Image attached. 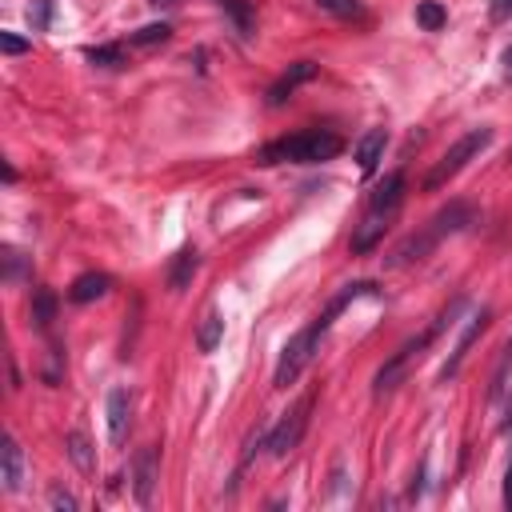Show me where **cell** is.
Instances as JSON below:
<instances>
[{
  "label": "cell",
  "instance_id": "44dd1931",
  "mask_svg": "<svg viewBox=\"0 0 512 512\" xmlns=\"http://www.w3.org/2000/svg\"><path fill=\"white\" fill-rule=\"evenodd\" d=\"M216 4H220V8L232 16L236 32L248 40V36H252V28H256V20H252V4H248V0H216Z\"/></svg>",
  "mask_w": 512,
  "mask_h": 512
},
{
  "label": "cell",
  "instance_id": "484cf974",
  "mask_svg": "<svg viewBox=\"0 0 512 512\" xmlns=\"http://www.w3.org/2000/svg\"><path fill=\"white\" fill-rule=\"evenodd\" d=\"M48 508H56V512H76V496L64 492L60 484H52V488H48Z\"/></svg>",
  "mask_w": 512,
  "mask_h": 512
},
{
  "label": "cell",
  "instance_id": "f546056e",
  "mask_svg": "<svg viewBox=\"0 0 512 512\" xmlns=\"http://www.w3.org/2000/svg\"><path fill=\"white\" fill-rule=\"evenodd\" d=\"M500 500H504V508L512 512V464H508V472H504V496H500Z\"/></svg>",
  "mask_w": 512,
  "mask_h": 512
},
{
  "label": "cell",
  "instance_id": "2e32d148",
  "mask_svg": "<svg viewBox=\"0 0 512 512\" xmlns=\"http://www.w3.org/2000/svg\"><path fill=\"white\" fill-rule=\"evenodd\" d=\"M196 268H200V252H196V248H180V252L172 256V268H168V288H172V292H184V288L192 284Z\"/></svg>",
  "mask_w": 512,
  "mask_h": 512
},
{
  "label": "cell",
  "instance_id": "4dcf8cb0",
  "mask_svg": "<svg viewBox=\"0 0 512 512\" xmlns=\"http://www.w3.org/2000/svg\"><path fill=\"white\" fill-rule=\"evenodd\" d=\"M500 64H504V80H512V44L504 48V56H500Z\"/></svg>",
  "mask_w": 512,
  "mask_h": 512
},
{
  "label": "cell",
  "instance_id": "4fadbf2b",
  "mask_svg": "<svg viewBox=\"0 0 512 512\" xmlns=\"http://www.w3.org/2000/svg\"><path fill=\"white\" fill-rule=\"evenodd\" d=\"M0 480H4V492H20V484H24V452L12 432L0 444Z\"/></svg>",
  "mask_w": 512,
  "mask_h": 512
},
{
  "label": "cell",
  "instance_id": "7402d4cb",
  "mask_svg": "<svg viewBox=\"0 0 512 512\" xmlns=\"http://www.w3.org/2000/svg\"><path fill=\"white\" fill-rule=\"evenodd\" d=\"M84 56H88L96 68H124V64H128L124 44H100V48H88Z\"/></svg>",
  "mask_w": 512,
  "mask_h": 512
},
{
  "label": "cell",
  "instance_id": "8fae6325",
  "mask_svg": "<svg viewBox=\"0 0 512 512\" xmlns=\"http://www.w3.org/2000/svg\"><path fill=\"white\" fill-rule=\"evenodd\" d=\"M104 412H108V440L112 444H124V436L132 428V400H128V392L124 388H112Z\"/></svg>",
  "mask_w": 512,
  "mask_h": 512
},
{
  "label": "cell",
  "instance_id": "d4e9b609",
  "mask_svg": "<svg viewBox=\"0 0 512 512\" xmlns=\"http://www.w3.org/2000/svg\"><path fill=\"white\" fill-rule=\"evenodd\" d=\"M48 16H52V0H32V8H28L32 32H44V28H48Z\"/></svg>",
  "mask_w": 512,
  "mask_h": 512
},
{
  "label": "cell",
  "instance_id": "9c48e42d",
  "mask_svg": "<svg viewBox=\"0 0 512 512\" xmlns=\"http://www.w3.org/2000/svg\"><path fill=\"white\" fill-rule=\"evenodd\" d=\"M156 480H160V448L148 444V448H140L136 460H132V496H136V504H152Z\"/></svg>",
  "mask_w": 512,
  "mask_h": 512
},
{
  "label": "cell",
  "instance_id": "ffe728a7",
  "mask_svg": "<svg viewBox=\"0 0 512 512\" xmlns=\"http://www.w3.org/2000/svg\"><path fill=\"white\" fill-rule=\"evenodd\" d=\"M416 24H420L424 32H440V28L448 24V8H444L440 0H420V4H416Z\"/></svg>",
  "mask_w": 512,
  "mask_h": 512
},
{
  "label": "cell",
  "instance_id": "ac0fdd59",
  "mask_svg": "<svg viewBox=\"0 0 512 512\" xmlns=\"http://www.w3.org/2000/svg\"><path fill=\"white\" fill-rule=\"evenodd\" d=\"M52 320H56V292H52V288H36V292H32V324H36L40 332H48Z\"/></svg>",
  "mask_w": 512,
  "mask_h": 512
},
{
  "label": "cell",
  "instance_id": "7c38bea8",
  "mask_svg": "<svg viewBox=\"0 0 512 512\" xmlns=\"http://www.w3.org/2000/svg\"><path fill=\"white\" fill-rule=\"evenodd\" d=\"M384 148H388V132L384 128H368L360 140H356V164H360V176H372L384 160Z\"/></svg>",
  "mask_w": 512,
  "mask_h": 512
},
{
  "label": "cell",
  "instance_id": "f1b7e54d",
  "mask_svg": "<svg viewBox=\"0 0 512 512\" xmlns=\"http://www.w3.org/2000/svg\"><path fill=\"white\" fill-rule=\"evenodd\" d=\"M488 16H492L496 24H504V20H512V0H492V8H488Z\"/></svg>",
  "mask_w": 512,
  "mask_h": 512
},
{
  "label": "cell",
  "instance_id": "ba28073f",
  "mask_svg": "<svg viewBox=\"0 0 512 512\" xmlns=\"http://www.w3.org/2000/svg\"><path fill=\"white\" fill-rule=\"evenodd\" d=\"M488 320H492V308H488V304H480V308H472V312H468V320H464V328H460V336H456V348L448 352V360H444V368H440V384H448V380L460 372V364H464L468 348H472V344H476V336L488 328Z\"/></svg>",
  "mask_w": 512,
  "mask_h": 512
},
{
  "label": "cell",
  "instance_id": "1f68e13d",
  "mask_svg": "<svg viewBox=\"0 0 512 512\" xmlns=\"http://www.w3.org/2000/svg\"><path fill=\"white\" fill-rule=\"evenodd\" d=\"M156 4H176V0H156Z\"/></svg>",
  "mask_w": 512,
  "mask_h": 512
},
{
  "label": "cell",
  "instance_id": "603a6c76",
  "mask_svg": "<svg viewBox=\"0 0 512 512\" xmlns=\"http://www.w3.org/2000/svg\"><path fill=\"white\" fill-rule=\"evenodd\" d=\"M320 12L336 16V20H364V4L360 0H312Z\"/></svg>",
  "mask_w": 512,
  "mask_h": 512
},
{
  "label": "cell",
  "instance_id": "52a82bcc",
  "mask_svg": "<svg viewBox=\"0 0 512 512\" xmlns=\"http://www.w3.org/2000/svg\"><path fill=\"white\" fill-rule=\"evenodd\" d=\"M312 404H316V392H304V396L268 428V456L284 460L288 452L300 448V440H304V432H308V420H312Z\"/></svg>",
  "mask_w": 512,
  "mask_h": 512
},
{
  "label": "cell",
  "instance_id": "8992f818",
  "mask_svg": "<svg viewBox=\"0 0 512 512\" xmlns=\"http://www.w3.org/2000/svg\"><path fill=\"white\" fill-rule=\"evenodd\" d=\"M488 144H492V128H488V124H480V128L464 132V136H460V140H456V144H452V148L432 164V172L424 176V192H440V188H444L452 176H460V172L468 168V160H476Z\"/></svg>",
  "mask_w": 512,
  "mask_h": 512
},
{
  "label": "cell",
  "instance_id": "e0dca14e",
  "mask_svg": "<svg viewBox=\"0 0 512 512\" xmlns=\"http://www.w3.org/2000/svg\"><path fill=\"white\" fill-rule=\"evenodd\" d=\"M64 448H68V456H72V464L80 468V472H92L96 468V448H92V440L84 436V432H68L64 436Z\"/></svg>",
  "mask_w": 512,
  "mask_h": 512
},
{
  "label": "cell",
  "instance_id": "cb8c5ba5",
  "mask_svg": "<svg viewBox=\"0 0 512 512\" xmlns=\"http://www.w3.org/2000/svg\"><path fill=\"white\" fill-rule=\"evenodd\" d=\"M172 36V24H144V28H136L132 32V44H140V48H152V44H164Z\"/></svg>",
  "mask_w": 512,
  "mask_h": 512
},
{
  "label": "cell",
  "instance_id": "9a60e30c",
  "mask_svg": "<svg viewBox=\"0 0 512 512\" xmlns=\"http://www.w3.org/2000/svg\"><path fill=\"white\" fill-rule=\"evenodd\" d=\"M28 272H32V260H28L20 248L4 244V248H0V280H4L8 288H16V284L28 280Z\"/></svg>",
  "mask_w": 512,
  "mask_h": 512
},
{
  "label": "cell",
  "instance_id": "5bb4252c",
  "mask_svg": "<svg viewBox=\"0 0 512 512\" xmlns=\"http://www.w3.org/2000/svg\"><path fill=\"white\" fill-rule=\"evenodd\" d=\"M108 288H112V276H108V272H80V276L68 284V300H72V304H92V300L108 296Z\"/></svg>",
  "mask_w": 512,
  "mask_h": 512
},
{
  "label": "cell",
  "instance_id": "277c9868",
  "mask_svg": "<svg viewBox=\"0 0 512 512\" xmlns=\"http://www.w3.org/2000/svg\"><path fill=\"white\" fill-rule=\"evenodd\" d=\"M400 204H404V172H388V176L368 192L364 216H360V224H356V232H352V252H356V256L372 252V248L384 240V232H388V224L396 220Z\"/></svg>",
  "mask_w": 512,
  "mask_h": 512
},
{
  "label": "cell",
  "instance_id": "30bf717a",
  "mask_svg": "<svg viewBox=\"0 0 512 512\" xmlns=\"http://www.w3.org/2000/svg\"><path fill=\"white\" fill-rule=\"evenodd\" d=\"M316 72H320V68H316L312 60H296V64H288V68H284V72H280V76L268 84L264 104H268V108H280V104H284V100H288V96H292L300 84L316 80Z\"/></svg>",
  "mask_w": 512,
  "mask_h": 512
},
{
  "label": "cell",
  "instance_id": "3957f363",
  "mask_svg": "<svg viewBox=\"0 0 512 512\" xmlns=\"http://www.w3.org/2000/svg\"><path fill=\"white\" fill-rule=\"evenodd\" d=\"M340 152H344V140L332 128H304V132L268 140L256 152V164H264V168H276V164H324V160H336Z\"/></svg>",
  "mask_w": 512,
  "mask_h": 512
},
{
  "label": "cell",
  "instance_id": "83f0119b",
  "mask_svg": "<svg viewBox=\"0 0 512 512\" xmlns=\"http://www.w3.org/2000/svg\"><path fill=\"white\" fill-rule=\"evenodd\" d=\"M0 48H4V56H20V52L32 48V40H24V36H16V32H0Z\"/></svg>",
  "mask_w": 512,
  "mask_h": 512
},
{
  "label": "cell",
  "instance_id": "4316f807",
  "mask_svg": "<svg viewBox=\"0 0 512 512\" xmlns=\"http://www.w3.org/2000/svg\"><path fill=\"white\" fill-rule=\"evenodd\" d=\"M508 368H512V336H508V344H504V356H500V368H496V376H492V400L504 392V376H508Z\"/></svg>",
  "mask_w": 512,
  "mask_h": 512
},
{
  "label": "cell",
  "instance_id": "5b68a950",
  "mask_svg": "<svg viewBox=\"0 0 512 512\" xmlns=\"http://www.w3.org/2000/svg\"><path fill=\"white\" fill-rule=\"evenodd\" d=\"M460 308H464V296H456V300H452V304H448V308H444V312H440V316H436V320H432V324H428L420 336L404 340V344H400V348H396V352H392V356L380 364V372L372 376V396H388V392H392V388H396V384L408 376L412 360H420V352H424V348H428V344H432V340H436V336H440V332L452 324V316H456Z\"/></svg>",
  "mask_w": 512,
  "mask_h": 512
},
{
  "label": "cell",
  "instance_id": "7a4b0ae2",
  "mask_svg": "<svg viewBox=\"0 0 512 512\" xmlns=\"http://www.w3.org/2000/svg\"><path fill=\"white\" fill-rule=\"evenodd\" d=\"M472 220H476V208H472L468 200H452L448 208H440V212H436L428 224H420L412 236H404V240L392 248L388 268H408V264H420L424 256H432V248H436L444 236L464 232Z\"/></svg>",
  "mask_w": 512,
  "mask_h": 512
},
{
  "label": "cell",
  "instance_id": "6da1fadb",
  "mask_svg": "<svg viewBox=\"0 0 512 512\" xmlns=\"http://www.w3.org/2000/svg\"><path fill=\"white\" fill-rule=\"evenodd\" d=\"M360 296H376V284H372V280L344 284V288L324 304V312H320L316 320H308V324L284 344V352H280V360H276V372H272V388H288V384H296V376H300V372L312 364V356L320 352V340L328 336L332 320H336L352 300H360Z\"/></svg>",
  "mask_w": 512,
  "mask_h": 512
},
{
  "label": "cell",
  "instance_id": "d6986e66",
  "mask_svg": "<svg viewBox=\"0 0 512 512\" xmlns=\"http://www.w3.org/2000/svg\"><path fill=\"white\" fill-rule=\"evenodd\" d=\"M220 340H224V316H220V312H208V316L200 320V328H196V348L208 356V352H216Z\"/></svg>",
  "mask_w": 512,
  "mask_h": 512
}]
</instances>
